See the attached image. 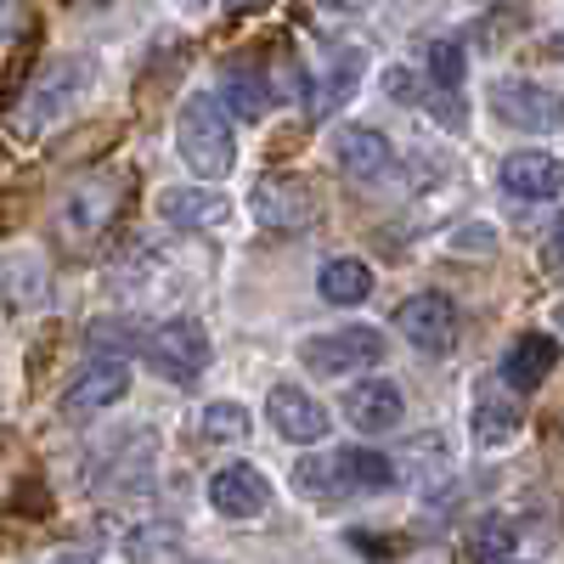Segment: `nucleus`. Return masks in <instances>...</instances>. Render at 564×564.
<instances>
[{
	"mask_svg": "<svg viewBox=\"0 0 564 564\" xmlns=\"http://www.w3.org/2000/svg\"><path fill=\"white\" fill-rule=\"evenodd\" d=\"M175 153L198 181H226L238 164V135H231V113L220 108L215 90H193L175 113Z\"/></svg>",
	"mask_w": 564,
	"mask_h": 564,
	"instance_id": "nucleus-1",
	"label": "nucleus"
},
{
	"mask_svg": "<svg viewBox=\"0 0 564 564\" xmlns=\"http://www.w3.org/2000/svg\"><path fill=\"white\" fill-rule=\"evenodd\" d=\"M90 79H97V68H90L85 57H57V63H45V68L34 74V85L18 97V108H12V135L29 141V135H40V130L63 124V119L79 108V97L90 90Z\"/></svg>",
	"mask_w": 564,
	"mask_h": 564,
	"instance_id": "nucleus-2",
	"label": "nucleus"
},
{
	"mask_svg": "<svg viewBox=\"0 0 564 564\" xmlns=\"http://www.w3.org/2000/svg\"><path fill=\"white\" fill-rule=\"evenodd\" d=\"M141 356H148V367L159 372L164 384H198L209 372V334L198 316H164L153 322L148 334H141Z\"/></svg>",
	"mask_w": 564,
	"mask_h": 564,
	"instance_id": "nucleus-3",
	"label": "nucleus"
},
{
	"mask_svg": "<svg viewBox=\"0 0 564 564\" xmlns=\"http://www.w3.org/2000/svg\"><path fill=\"white\" fill-rule=\"evenodd\" d=\"M491 113H497V124L525 130V135H558L564 130V97L531 74H502L491 85Z\"/></svg>",
	"mask_w": 564,
	"mask_h": 564,
	"instance_id": "nucleus-4",
	"label": "nucleus"
},
{
	"mask_svg": "<svg viewBox=\"0 0 564 564\" xmlns=\"http://www.w3.org/2000/svg\"><path fill=\"white\" fill-rule=\"evenodd\" d=\"M249 209L265 231H282V238H294V231H311L322 220V198L305 175H265L254 193H249Z\"/></svg>",
	"mask_w": 564,
	"mask_h": 564,
	"instance_id": "nucleus-5",
	"label": "nucleus"
},
{
	"mask_svg": "<svg viewBox=\"0 0 564 564\" xmlns=\"http://www.w3.org/2000/svg\"><path fill=\"white\" fill-rule=\"evenodd\" d=\"M384 334L367 322H350V327H334V334H316L300 345V361L316 372V379H339V372H356V367H372L384 361Z\"/></svg>",
	"mask_w": 564,
	"mask_h": 564,
	"instance_id": "nucleus-6",
	"label": "nucleus"
},
{
	"mask_svg": "<svg viewBox=\"0 0 564 564\" xmlns=\"http://www.w3.org/2000/svg\"><path fill=\"white\" fill-rule=\"evenodd\" d=\"M124 390H130V367H124V356H90V361L74 372V379L63 384L57 412H63L68 423H90L97 412L119 406Z\"/></svg>",
	"mask_w": 564,
	"mask_h": 564,
	"instance_id": "nucleus-7",
	"label": "nucleus"
},
{
	"mask_svg": "<svg viewBox=\"0 0 564 564\" xmlns=\"http://www.w3.org/2000/svg\"><path fill=\"white\" fill-rule=\"evenodd\" d=\"M395 334L412 350H423V356H452V345H457V305L446 294H435V289L406 294L395 305Z\"/></svg>",
	"mask_w": 564,
	"mask_h": 564,
	"instance_id": "nucleus-8",
	"label": "nucleus"
},
{
	"mask_svg": "<svg viewBox=\"0 0 564 564\" xmlns=\"http://www.w3.org/2000/svg\"><path fill=\"white\" fill-rule=\"evenodd\" d=\"M361 74H367V45H334V52H327V63H322L316 74H305V113H311V119L339 113V108L356 97Z\"/></svg>",
	"mask_w": 564,
	"mask_h": 564,
	"instance_id": "nucleus-9",
	"label": "nucleus"
},
{
	"mask_svg": "<svg viewBox=\"0 0 564 564\" xmlns=\"http://www.w3.org/2000/svg\"><path fill=\"white\" fill-rule=\"evenodd\" d=\"M497 186L508 198H520V204H553L564 193V164L542 148H525V153H508L497 164Z\"/></svg>",
	"mask_w": 564,
	"mask_h": 564,
	"instance_id": "nucleus-10",
	"label": "nucleus"
},
{
	"mask_svg": "<svg viewBox=\"0 0 564 564\" xmlns=\"http://www.w3.org/2000/svg\"><path fill=\"white\" fill-rule=\"evenodd\" d=\"M265 406H271L276 435L294 441V446H316V441H327V430H334V412H327L311 390H300V384H271Z\"/></svg>",
	"mask_w": 564,
	"mask_h": 564,
	"instance_id": "nucleus-11",
	"label": "nucleus"
},
{
	"mask_svg": "<svg viewBox=\"0 0 564 564\" xmlns=\"http://www.w3.org/2000/svg\"><path fill=\"white\" fill-rule=\"evenodd\" d=\"M345 423L356 435H390L401 430V417H406V395L390 384V379H361L345 390Z\"/></svg>",
	"mask_w": 564,
	"mask_h": 564,
	"instance_id": "nucleus-12",
	"label": "nucleus"
},
{
	"mask_svg": "<svg viewBox=\"0 0 564 564\" xmlns=\"http://www.w3.org/2000/svg\"><path fill=\"white\" fill-rule=\"evenodd\" d=\"M209 502H215V513H226V520H260V513L271 508V480L254 463H226L209 480Z\"/></svg>",
	"mask_w": 564,
	"mask_h": 564,
	"instance_id": "nucleus-13",
	"label": "nucleus"
},
{
	"mask_svg": "<svg viewBox=\"0 0 564 564\" xmlns=\"http://www.w3.org/2000/svg\"><path fill=\"white\" fill-rule=\"evenodd\" d=\"M553 367H558V339L542 334V327H531V334H520L508 345L502 356V384L520 395V390H542L553 379Z\"/></svg>",
	"mask_w": 564,
	"mask_h": 564,
	"instance_id": "nucleus-14",
	"label": "nucleus"
},
{
	"mask_svg": "<svg viewBox=\"0 0 564 564\" xmlns=\"http://www.w3.org/2000/svg\"><path fill=\"white\" fill-rule=\"evenodd\" d=\"M159 215L175 231H220L231 220V204L215 186H170V193H159Z\"/></svg>",
	"mask_w": 564,
	"mask_h": 564,
	"instance_id": "nucleus-15",
	"label": "nucleus"
},
{
	"mask_svg": "<svg viewBox=\"0 0 564 564\" xmlns=\"http://www.w3.org/2000/svg\"><path fill=\"white\" fill-rule=\"evenodd\" d=\"M334 164L350 175V181H379L390 170V135L372 130V124H345L334 135Z\"/></svg>",
	"mask_w": 564,
	"mask_h": 564,
	"instance_id": "nucleus-16",
	"label": "nucleus"
},
{
	"mask_svg": "<svg viewBox=\"0 0 564 564\" xmlns=\"http://www.w3.org/2000/svg\"><path fill=\"white\" fill-rule=\"evenodd\" d=\"M520 423H525V406H520V395H513L508 384H502V390H497V384H480V390H475V446H480V452L508 446Z\"/></svg>",
	"mask_w": 564,
	"mask_h": 564,
	"instance_id": "nucleus-17",
	"label": "nucleus"
},
{
	"mask_svg": "<svg viewBox=\"0 0 564 564\" xmlns=\"http://www.w3.org/2000/svg\"><path fill=\"white\" fill-rule=\"evenodd\" d=\"M294 491H300L311 508H339L345 497H356L339 452H305V457L294 463Z\"/></svg>",
	"mask_w": 564,
	"mask_h": 564,
	"instance_id": "nucleus-18",
	"label": "nucleus"
},
{
	"mask_svg": "<svg viewBox=\"0 0 564 564\" xmlns=\"http://www.w3.org/2000/svg\"><path fill=\"white\" fill-rule=\"evenodd\" d=\"M215 97H220V108H226L231 119H238V124H260V119L276 108L271 79H265V74H254V68H220Z\"/></svg>",
	"mask_w": 564,
	"mask_h": 564,
	"instance_id": "nucleus-19",
	"label": "nucleus"
},
{
	"mask_svg": "<svg viewBox=\"0 0 564 564\" xmlns=\"http://www.w3.org/2000/svg\"><path fill=\"white\" fill-rule=\"evenodd\" d=\"M119 198H124V186H119L113 175H90V181L79 186V193L63 204V226H68V238H85V231H102V226L113 220Z\"/></svg>",
	"mask_w": 564,
	"mask_h": 564,
	"instance_id": "nucleus-20",
	"label": "nucleus"
},
{
	"mask_svg": "<svg viewBox=\"0 0 564 564\" xmlns=\"http://www.w3.org/2000/svg\"><path fill=\"white\" fill-rule=\"evenodd\" d=\"M316 289L327 305H361L372 294V265L356 260V254H339V260H327L322 276H316Z\"/></svg>",
	"mask_w": 564,
	"mask_h": 564,
	"instance_id": "nucleus-21",
	"label": "nucleus"
},
{
	"mask_svg": "<svg viewBox=\"0 0 564 564\" xmlns=\"http://www.w3.org/2000/svg\"><path fill=\"white\" fill-rule=\"evenodd\" d=\"M339 463L350 475V491H361V497H379V491H390L401 480V463L390 452H372V446H345Z\"/></svg>",
	"mask_w": 564,
	"mask_h": 564,
	"instance_id": "nucleus-22",
	"label": "nucleus"
},
{
	"mask_svg": "<svg viewBox=\"0 0 564 564\" xmlns=\"http://www.w3.org/2000/svg\"><path fill=\"white\" fill-rule=\"evenodd\" d=\"M513 547H520V525L508 513H486V520L468 525V553L480 564H513Z\"/></svg>",
	"mask_w": 564,
	"mask_h": 564,
	"instance_id": "nucleus-23",
	"label": "nucleus"
},
{
	"mask_svg": "<svg viewBox=\"0 0 564 564\" xmlns=\"http://www.w3.org/2000/svg\"><path fill=\"white\" fill-rule=\"evenodd\" d=\"M249 406L243 401H209L204 412H198V435L209 441V446H243L249 441Z\"/></svg>",
	"mask_w": 564,
	"mask_h": 564,
	"instance_id": "nucleus-24",
	"label": "nucleus"
},
{
	"mask_svg": "<svg viewBox=\"0 0 564 564\" xmlns=\"http://www.w3.org/2000/svg\"><path fill=\"white\" fill-rule=\"evenodd\" d=\"M401 452H406V457H401V480H417V486H435L446 468H452L441 435H417V441H406Z\"/></svg>",
	"mask_w": 564,
	"mask_h": 564,
	"instance_id": "nucleus-25",
	"label": "nucleus"
},
{
	"mask_svg": "<svg viewBox=\"0 0 564 564\" xmlns=\"http://www.w3.org/2000/svg\"><path fill=\"white\" fill-rule=\"evenodd\" d=\"M423 68H430V85L435 90H463V74H468V52L463 40H430V52H423Z\"/></svg>",
	"mask_w": 564,
	"mask_h": 564,
	"instance_id": "nucleus-26",
	"label": "nucleus"
},
{
	"mask_svg": "<svg viewBox=\"0 0 564 564\" xmlns=\"http://www.w3.org/2000/svg\"><path fill=\"white\" fill-rule=\"evenodd\" d=\"M384 85H390V102H401V108H417L430 90H423V74L417 68H390L384 74Z\"/></svg>",
	"mask_w": 564,
	"mask_h": 564,
	"instance_id": "nucleus-27",
	"label": "nucleus"
},
{
	"mask_svg": "<svg viewBox=\"0 0 564 564\" xmlns=\"http://www.w3.org/2000/svg\"><path fill=\"white\" fill-rule=\"evenodd\" d=\"M542 276L564 282V215L547 226V238H542Z\"/></svg>",
	"mask_w": 564,
	"mask_h": 564,
	"instance_id": "nucleus-28",
	"label": "nucleus"
},
{
	"mask_svg": "<svg viewBox=\"0 0 564 564\" xmlns=\"http://www.w3.org/2000/svg\"><path fill=\"white\" fill-rule=\"evenodd\" d=\"M553 322H558V334H564V305H558V311H553Z\"/></svg>",
	"mask_w": 564,
	"mask_h": 564,
	"instance_id": "nucleus-29",
	"label": "nucleus"
}]
</instances>
